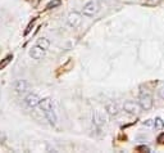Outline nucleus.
<instances>
[{
    "instance_id": "a211bd4d",
    "label": "nucleus",
    "mask_w": 164,
    "mask_h": 153,
    "mask_svg": "<svg viewBox=\"0 0 164 153\" xmlns=\"http://www.w3.org/2000/svg\"><path fill=\"white\" fill-rule=\"evenodd\" d=\"M137 149H139V151H145V152H150V149L147 148V147H139Z\"/></svg>"
},
{
    "instance_id": "f257e3e1",
    "label": "nucleus",
    "mask_w": 164,
    "mask_h": 153,
    "mask_svg": "<svg viewBox=\"0 0 164 153\" xmlns=\"http://www.w3.org/2000/svg\"><path fill=\"white\" fill-rule=\"evenodd\" d=\"M40 108L41 111L45 114V117L48 118V121L50 122L51 125H55L57 124V114L54 112V108H53V103L50 98H45L40 102Z\"/></svg>"
},
{
    "instance_id": "6ab92c4d",
    "label": "nucleus",
    "mask_w": 164,
    "mask_h": 153,
    "mask_svg": "<svg viewBox=\"0 0 164 153\" xmlns=\"http://www.w3.org/2000/svg\"><path fill=\"white\" fill-rule=\"evenodd\" d=\"M40 0H31V4H32V7H37V4H39Z\"/></svg>"
},
{
    "instance_id": "dca6fc26",
    "label": "nucleus",
    "mask_w": 164,
    "mask_h": 153,
    "mask_svg": "<svg viewBox=\"0 0 164 153\" xmlns=\"http://www.w3.org/2000/svg\"><path fill=\"white\" fill-rule=\"evenodd\" d=\"M156 140H158V143H160V144L164 143V133H162L159 136H158V139H156Z\"/></svg>"
},
{
    "instance_id": "f8f14e48",
    "label": "nucleus",
    "mask_w": 164,
    "mask_h": 153,
    "mask_svg": "<svg viewBox=\"0 0 164 153\" xmlns=\"http://www.w3.org/2000/svg\"><path fill=\"white\" fill-rule=\"evenodd\" d=\"M12 59H13V57L10 56V54H9V56H7V57H5V58L3 59V61L0 62V70H3V68H5V67H7V66L10 63V61H12Z\"/></svg>"
},
{
    "instance_id": "423d86ee",
    "label": "nucleus",
    "mask_w": 164,
    "mask_h": 153,
    "mask_svg": "<svg viewBox=\"0 0 164 153\" xmlns=\"http://www.w3.org/2000/svg\"><path fill=\"white\" fill-rule=\"evenodd\" d=\"M81 14L77 13V12H72L68 14V18H67V23L72 27V29H76V27H78L80 23H81Z\"/></svg>"
},
{
    "instance_id": "f3484780",
    "label": "nucleus",
    "mask_w": 164,
    "mask_h": 153,
    "mask_svg": "<svg viewBox=\"0 0 164 153\" xmlns=\"http://www.w3.org/2000/svg\"><path fill=\"white\" fill-rule=\"evenodd\" d=\"M35 22V21H34ZM34 22H31V23L28 25V27H27V30L25 31V35H27V34H28V32L31 31V29H32V26H34Z\"/></svg>"
},
{
    "instance_id": "ddd939ff",
    "label": "nucleus",
    "mask_w": 164,
    "mask_h": 153,
    "mask_svg": "<svg viewBox=\"0 0 164 153\" xmlns=\"http://www.w3.org/2000/svg\"><path fill=\"white\" fill-rule=\"evenodd\" d=\"M61 4H62L61 0H53V2H50V3L46 5V8L48 9H53V8H55V7H59Z\"/></svg>"
},
{
    "instance_id": "f03ea898",
    "label": "nucleus",
    "mask_w": 164,
    "mask_h": 153,
    "mask_svg": "<svg viewBox=\"0 0 164 153\" xmlns=\"http://www.w3.org/2000/svg\"><path fill=\"white\" fill-rule=\"evenodd\" d=\"M139 103L143 109L145 111H149L153 107V97L149 91H141L139 95Z\"/></svg>"
},
{
    "instance_id": "0eeeda50",
    "label": "nucleus",
    "mask_w": 164,
    "mask_h": 153,
    "mask_svg": "<svg viewBox=\"0 0 164 153\" xmlns=\"http://www.w3.org/2000/svg\"><path fill=\"white\" fill-rule=\"evenodd\" d=\"M45 52H46L45 49H42L39 45H36L30 50V57L32 59H36V61H40V59H42L44 56H45Z\"/></svg>"
},
{
    "instance_id": "9b49d317",
    "label": "nucleus",
    "mask_w": 164,
    "mask_h": 153,
    "mask_svg": "<svg viewBox=\"0 0 164 153\" xmlns=\"http://www.w3.org/2000/svg\"><path fill=\"white\" fill-rule=\"evenodd\" d=\"M36 45H39L40 48L45 49V50H48L49 46H50V41H49V39H46V37H40L39 40H37Z\"/></svg>"
},
{
    "instance_id": "39448f33",
    "label": "nucleus",
    "mask_w": 164,
    "mask_h": 153,
    "mask_svg": "<svg viewBox=\"0 0 164 153\" xmlns=\"http://www.w3.org/2000/svg\"><path fill=\"white\" fill-rule=\"evenodd\" d=\"M140 108H141V106L132 102V100H127V102H124V104H123V109L130 114H139Z\"/></svg>"
},
{
    "instance_id": "1a4fd4ad",
    "label": "nucleus",
    "mask_w": 164,
    "mask_h": 153,
    "mask_svg": "<svg viewBox=\"0 0 164 153\" xmlns=\"http://www.w3.org/2000/svg\"><path fill=\"white\" fill-rule=\"evenodd\" d=\"M13 89L17 94H23V93L28 90V84H27L25 80H17L13 84Z\"/></svg>"
},
{
    "instance_id": "412c9836",
    "label": "nucleus",
    "mask_w": 164,
    "mask_h": 153,
    "mask_svg": "<svg viewBox=\"0 0 164 153\" xmlns=\"http://www.w3.org/2000/svg\"><path fill=\"white\" fill-rule=\"evenodd\" d=\"M149 3H156V2H159V0H147Z\"/></svg>"
},
{
    "instance_id": "aec40b11",
    "label": "nucleus",
    "mask_w": 164,
    "mask_h": 153,
    "mask_svg": "<svg viewBox=\"0 0 164 153\" xmlns=\"http://www.w3.org/2000/svg\"><path fill=\"white\" fill-rule=\"evenodd\" d=\"M144 125H145V126H150V125H151V120H147L146 122H144Z\"/></svg>"
},
{
    "instance_id": "4468645a",
    "label": "nucleus",
    "mask_w": 164,
    "mask_h": 153,
    "mask_svg": "<svg viewBox=\"0 0 164 153\" xmlns=\"http://www.w3.org/2000/svg\"><path fill=\"white\" fill-rule=\"evenodd\" d=\"M163 126H164V122H163V120L158 117V118L155 120V127H156V129H163Z\"/></svg>"
},
{
    "instance_id": "7ed1b4c3",
    "label": "nucleus",
    "mask_w": 164,
    "mask_h": 153,
    "mask_svg": "<svg viewBox=\"0 0 164 153\" xmlns=\"http://www.w3.org/2000/svg\"><path fill=\"white\" fill-rule=\"evenodd\" d=\"M97 10H99V5H97L96 2H89L85 4L84 9H82V14L86 15V17H94V15L97 13Z\"/></svg>"
},
{
    "instance_id": "9d476101",
    "label": "nucleus",
    "mask_w": 164,
    "mask_h": 153,
    "mask_svg": "<svg viewBox=\"0 0 164 153\" xmlns=\"http://www.w3.org/2000/svg\"><path fill=\"white\" fill-rule=\"evenodd\" d=\"M105 111H107V113L109 114V116L114 117V116H118V113H119V107H118L117 103L109 102L108 104H107V107H105Z\"/></svg>"
},
{
    "instance_id": "2eb2a0df",
    "label": "nucleus",
    "mask_w": 164,
    "mask_h": 153,
    "mask_svg": "<svg viewBox=\"0 0 164 153\" xmlns=\"http://www.w3.org/2000/svg\"><path fill=\"white\" fill-rule=\"evenodd\" d=\"M158 94H159V97L162 98V99H164V86H162L159 90H158Z\"/></svg>"
},
{
    "instance_id": "20e7f679",
    "label": "nucleus",
    "mask_w": 164,
    "mask_h": 153,
    "mask_svg": "<svg viewBox=\"0 0 164 153\" xmlns=\"http://www.w3.org/2000/svg\"><path fill=\"white\" fill-rule=\"evenodd\" d=\"M108 118H107V114L104 113L103 111H94L92 112V122H94L96 126H104L107 124Z\"/></svg>"
},
{
    "instance_id": "6e6552de",
    "label": "nucleus",
    "mask_w": 164,
    "mask_h": 153,
    "mask_svg": "<svg viewBox=\"0 0 164 153\" xmlns=\"http://www.w3.org/2000/svg\"><path fill=\"white\" fill-rule=\"evenodd\" d=\"M40 102H41V99L39 98V95H36V94H28V95L25 98L26 106L30 107V108H34V107H36V106H39Z\"/></svg>"
}]
</instances>
